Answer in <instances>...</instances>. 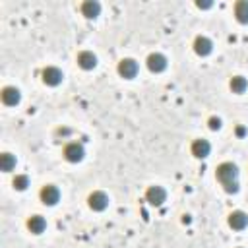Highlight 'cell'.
I'll list each match as a JSON object with an SVG mask.
<instances>
[{"label": "cell", "instance_id": "17", "mask_svg": "<svg viewBox=\"0 0 248 248\" xmlns=\"http://www.w3.org/2000/svg\"><path fill=\"white\" fill-rule=\"evenodd\" d=\"M229 87H231L232 93H244L246 87H248V81H246L244 76H232L231 81H229Z\"/></svg>", "mask_w": 248, "mask_h": 248}, {"label": "cell", "instance_id": "10", "mask_svg": "<svg viewBox=\"0 0 248 248\" xmlns=\"http://www.w3.org/2000/svg\"><path fill=\"white\" fill-rule=\"evenodd\" d=\"M0 97H2V103L8 105V107H16V105H19V101H21V93H19V89L14 87V85H6V87L2 89V93H0Z\"/></svg>", "mask_w": 248, "mask_h": 248}, {"label": "cell", "instance_id": "9", "mask_svg": "<svg viewBox=\"0 0 248 248\" xmlns=\"http://www.w3.org/2000/svg\"><path fill=\"white\" fill-rule=\"evenodd\" d=\"M227 223H229L231 229H234V231H242V229L248 227V213H244V211H240V209H234V211L229 213Z\"/></svg>", "mask_w": 248, "mask_h": 248}, {"label": "cell", "instance_id": "4", "mask_svg": "<svg viewBox=\"0 0 248 248\" xmlns=\"http://www.w3.org/2000/svg\"><path fill=\"white\" fill-rule=\"evenodd\" d=\"M116 70H118L120 78H124V79H132V78H136V76H138L140 66H138V62H136L134 58H122V60L118 62Z\"/></svg>", "mask_w": 248, "mask_h": 248}, {"label": "cell", "instance_id": "7", "mask_svg": "<svg viewBox=\"0 0 248 248\" xmlns=\"http://www.w3.org/2000/svg\"><path fill=\"white\" fill-rule=\"evenodd\" d=\"M145 62H147L149 72H153V74H161L167 70V56L161 52H151Z\"/></svg>", "mask_w": 248, "mask_h": 248}, {"label": "cell", "instance_id": "21", "mask_svg": "<svg viewBox=\"0 0 248 248\" xmlns=\"http://www.w3.org/2000/svg\"><path fill=\"white\" fill-rule=\"evenodd\" d=\"M196 6H198L200 10H209V8L213 6V2H211V0H198Z\"/></svg>", "mask_w": 248, "mask_h": 248}, {"label": "cell", "instance_id": "1", "mask_svg": "<svg viewBox=\"0 0 248 248\" xmlns=\"http://www.w3.org/2000/svg\"><path fill=\"white\" fill-rule=\"evenodd\" d=\"M215 176H217V180L221 182V186L227 194H236L238 192V167L234 163L225 161V163L217 165Z\"/></svg>", "mask_w": 248, "mask_h": 248}, {"label": "cell", "instance_id": "2", "mask_svg": "<svg viewBox=\"0 0 248 248\" xmlns=\"http://www.w3.org/2000/svg\"><path fill=\"white\" fill-rule=\"evenodd\" d=\"M62 155H64V159L70 161V163H79V161L85 157V149H83L81 143H78V141H70V143L64 145Z\"/></svg>", "mask_w": 248, "mask_h": 248}, {"label": "cell", "instance_id": "13", "mask_svg": "<svg viewBox=\"0 0 248 248\" xmlns=\"http://www.w3.org/2000/svg\"><path fill=\"white\" fill-rule=\"evenodd\" d=\"M190 151H192L194 157H198V159H205V157L209 155V151H211V143H209L207 140H203V138H198V140L192 141Z\"/></svg>", "mask_w": 248, "mask_h": 248}, {"label": "cell", "instance_id": "22", "mask_svg": "<svg viewBox=\"0 0 248 248\" xmlns=\"http://www.w3.org/2000/svg\"><path fill=\"white\" fill-rule=\"evenodd\" d=\"M236 134H238V136H244V134H246V128H244V126H238V128H236Z\"/></svg>", "mask_w": 248, "mask_h": 248}, {"label": "cell", "instance_id": "15", "mask_svg": "<svg viewBox=\"0 0 248 248\" xmlns=\"http://www.w3.org/2000/svg\"><path fill=\"white\" fill-rule=\"evenodd\" d=\"M27 229H29L33 234H41V232L46 229L45 217H41V215H31V217L27 219Z\"/></svg>", "mask_w": 248, "mask_h": 248}, {"label": "cell", "instance_id": "11", "mask_svg": "<svg viewBox=\"0 0 248 248\" xmlns=\"http://www.w3.org/2000/svg\"><path fill=\"white\" fill-rule=\"evenodd\" d=\"M211 50H213V43H211L209 37L198 35V37L194 39V52H196L198 56H207V54H211Z\"/></svg>", "mask_w": 248, "mask_h": 248}, {"label": "cell", "instance_id": "3", "mask_svg": "<svg viewBox=\"0 0 248 248\" xmlns=\"http://www.w3.org/2000/svg\"><path fill=\"white\" fill-rule=\"evenodd\" d=\"M41 78H43V83H45V85L56 87V85H60V83H62L64 74H62V70H60V68H56V66H46V68H43Z\"/></svg>", "mask_w": 248, "mask_h": 248}, {"label": "cell", "instance_id": "23", "mask_svg": "<svg viewBox=\"0 0 248 248\" xmlns=\"http://www.w3.org/2000/svg\"><path fill=\"white\" fill-rule=\"evenodd\" d=\"M238 248H242V246H238Z\"/></svg>", "mask_w": 248, "mask_h": 248}, {"label": "cell", "instance_id": "6", "mask_svg": "<svg viewBox=\"0 0 248 248\" xmlns=\"http://www.w3.org/2000/svg\"><path fill=\"white\" fill-rule=\"evenodd\" d=\"M39 198L45 205H56L58 200H60V190L54 184H45L39 192Z\"/></svg>", "mask_w": 248, "mask_h": 248}, {"label": "cell", "instance_id": "16", "mask_svg": "<svg viewBox=\"0 0 248 248\" xmlns=\"http://www.w3.org/2000/svg\"><path fill=\"white\" fill-rule=\"evenodd\" d=\"M234 17L240 23H248V0H238L234 4Z\"/></svg>", "mask_w": 248, "mask_h": 248}, {"label": "cell", "instance_id": "20", "mask_svg": "<svg viewBox=\"0 0 248 248\" xmlns=\"http://www.w3.org/2000/svg\"><path fill=\"white\" fill-rule=\"evenodd\" d=\"M207 126H209V130H213V132L219 130V128H221V118H219V116H211V118L207 120Z\"/></svg>", "mask_w": 248, "mask_h": 248}, {"label": "cell", "instance_id": "19", "mask_svg": "<svg viewBox=\"0 0 248 248\" xmlns=\"http://www.w3.org/2000/svg\"><path fill=\"white\" fill-rule=\"evenodd\" d=\"M12 186H14L17 192L27 190V186H29V176H27V174H16L14 180H12Z\"/></svg>", "mask_w": 248, "mask_h": 248}, {"label": "cell", "instance_id": "18", "mask_svg": "<svg viewBox=\"0 0 248 248\" xmlns=\"http://www.w3.org/2000/svg\"><path fill=\"white\" fill-rule=\"evenodd\" d=\"M0 169H2L4 172L14 170V169H16V155H12V153L4 151V153L0 155Z\"/></svg>", "mask_w": 248, "mask_h": 248}, {"label": "cell", "instance_id": "12", "mask_svg": "<svg viewBox=\"0 0 248 248\" xmlns=\"http://www.w3.org/2000/svg\"><path fill=\"white\" fill-rule=\"evenodd\" d=\"M76 62L81 70H93L97 66V56L91 50H79L76 56Z\"/></svg>", "mask_w": 248, "mask_h": 248}, {"label": "cell", "instance_id": "14", "mask_svg": "<svg viewBox=\"0 0 248 248\" xmlns=\"http://www.w3.org/2000/svg\"><path fill=\"white\" fill-rule=\"evenodd\" d=\"M81 14L87 17V19H95L99 14H101V4L97 0H85L81 6H79Z\"/></svg>", "mask_w": 248, "mask_h": 248}, {"label": "cell", "instance_id": "8", "mask_svg": "<svg viewBox=\"0 0 248 248\" xmlns=\"http://www.w3.org/2000/svg\"><path fill=\"white\" fill-rule=\"evenodd\" d=\"M145 200L151 203V205H161L165 200H167V190L159 184H153L145 190Z\"/></svg>", "mask_w": 248, "mask_h": 248}, {"label": "cell", "instance_id": "5", "mask_svg": "<svg viewBox=\"0 0 248 248\" xmlns=\"http://www.w3.org/2000/svg\"><path fill=\"white\" fill-rule=\"evenodd\" d=\"M87 205L93 211H105L108 207V196L103 190H95V192H91L87 196Z\"/></svg>", "mask_w": 248, "mask_h": 248}]
</instances>
